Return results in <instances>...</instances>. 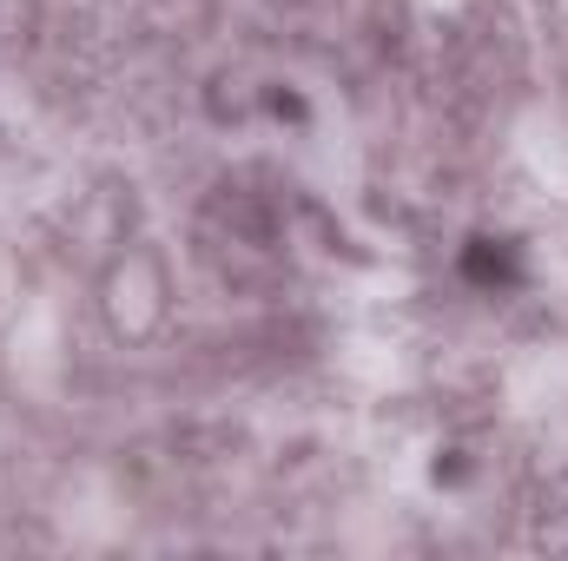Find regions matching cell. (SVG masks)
I'll use <instances>...</instances> for the list:
<instances>
[{
  "label": "cell",
  "mask_w": 568,
  "mask_h": 561,
  "mask_svg": "<svg viewBox=\"0 0 568 561\" xmlns=\"http://www.w3.org/2000/svg\"><path fill=\"white\" fill-rule=\"evenodd\" d=\"M463 272H469L476 284H516V258H509L503 245L476 238V245H469V258H463Z\"/></svg>",
  "instance_id": "6da1fadb"
}]
</instances>
